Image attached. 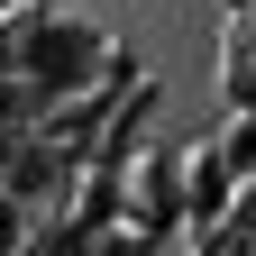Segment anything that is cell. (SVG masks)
Wrapping results in <instances>:
<instances>
[{"label": "cell", "mask_w": 256, "mask_h": 256, "mask_svg": "<svg viewBox=\"0 0 256 256\" xmlns=\"http://www.w3.org/2000/svg\"><path fill=\"white\" fill-rule=\"evenodd\" d=\"M229 101H238V119H256V55H247L238 74H229Z\"/></svg>", "instance_id": "7"}, {"label": "cell", "mask_w": 256, "mask_h": 256, "mask_svg": "<svg viewBox=\"0 0 256 256\" xmlns=\"http://www.w3.org/2000/svg\"><path fill=\"white\" fill-rule=\"evenodd\" d=\"M220 165H238V174H256V119H238V128H229V156H220Z\"/></svg>", "instance_id": "6"}, {"label": "cell", "mask_w": 256, "mask_h": 256, "mask_svg": "<svg viewBox=\"0 0 256 256\" xmlns=\"http://www.w3.org/2000/svg\"><path fill=\"white\" fill-rule=\"evenodd\" d=\"M46 183H55V146H10V202L28 210Z\"/></svg>", "instance_id": "3"}, {"label": "cell", "mask_w": 256, "mask_h": 256, "mask_svg": "<svg viewBox=\"0 0 256 256\" xmlns=\"http://www.w3.org/2000/svg\"><path fill=\"white\" fill-rule=\"evenodd\" d=\"M37 256H119V238H101V220H55V229H28Z\"/></svg>", "instance_id": "2"}, {"label": "cell", "mask_w": 256, "mask_h": 256, "mask_svg": "<svg viewBox=\"0 0 256 256\" xmlns=\"http://www.w3.org/2000/svg\"><path fill=\"white\" fill-rule=\"evenodd\" d=\"M220 202H229V165L202 146V156H192V210H220Z\"/></svg>", "instance_id": "4"}, {"label": "cell", "mask_w": 256, "mask_h": 256, "mask_svg": "<svg viewBox=\"0 0 256 256\" xmlns=\"http://www.w3.org/2000/svg\"><path fill=\"white\" fill-rule=\"evenodd\" d=\"M0 256H28V210L0 192Z\"/></svg>", "instance_id": "5"}, {"label": "cell", "mask_w": 256, "mask_h": 256, "mask_svg": "<svg viewBox=\"0 0 256 256\" xmlns=\"http://www.w3.org/2000/svg\"><path fill=\"white\" fill-rule=\"evenodd\" d=\"M18 74L37 82V92H92V82H110L119 74V55H110V37L92 18H28L18 28Z\"/></svg>", "instance_id": "1"}, {"label": "cell", "mask_w": 256, "mask_h": 256, "mask_svg": "<svg viewBox=\"0 0 256 256\" xmlns=\"http://www.w3.org/2000/svg\"><path fill=\"white\" fill-rule=\"evenodd\" d=\"M229 10H256V0H229Z\"/></svg>", "instance_id": "8"}]
</instances>
